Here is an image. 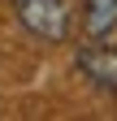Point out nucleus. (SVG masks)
Masks as SVG:
<instances>
[{"mask_svg":"<svg viewBox=\"0 0 117 121\" xmlns=\"http://www.w3.org/2000/svg\"><path fill=\"white\" fill-rule=\"evenodd\" d=\"M13 13L26 26V35L43 43H65L69 39V0H13Z\"/></svg>","mask_w":117,"mask_h":121,"instance_id":"1","label":"nucleus"},{"mask_svg":"<svg viewBox=\"0 0 117 121\" xmlns=\"http://www.w3.org/2000/svg\"><path fill=\"white\" fill-rule=\"evenodd\" d=\"M78 69H82V78L91 86L117 95V48L113 43H87L78 52Z\"/></svg>","mask_w":117,"mask_h":121,"instance_id":"2","label":"nucleus"},{"mask_svg":"<svg viewBox=\"0 0 117 121\" xmlns=\"http://www.w3.org/2000/svg\"><path fill=\"white\" fill-rule=\"evenodd\" d=\"M87 35L91 39H108L117 35V0H87Z\"/></svg>","mask_w":117,"mask_h":121,"instance_id":"3","label":"nucleus"}]
</instances>
